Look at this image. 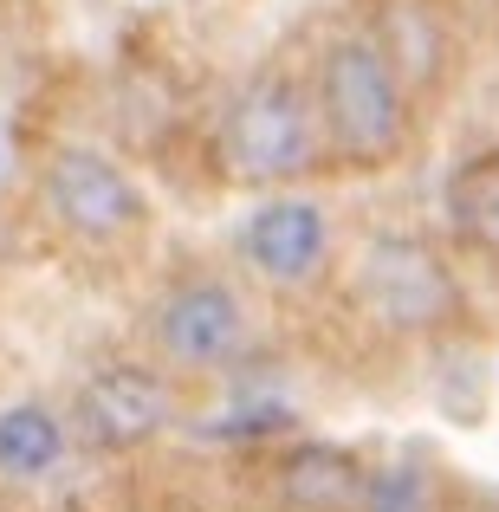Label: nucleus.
Listing matches in <instances>:
<instances>
[{"label": "nucleus", "mask_w": 499, "mask_h": 512, "mask_svg": "<svg viewBox=\"0 0 499 512\" xmlns=\"http://www.w3.org/2000/svg\"><path fill=\"white\" fill-rule=\"evenodd\" d=\"M318 117H325V150L344 163H389L409 143V78L383 52V39L344 33L318 59Z\"/></svg>", "instance_id": "obj_1"}, {"label": "nucleus", "mask_w": 499, "mask_h": 512, "mask_svg": "<svg viewBox=\"0 0 499 512\" xmlns=\"http://www.w3.org/2000/svg\"><path fill=\"white\" fill-rule=\"evenodd\" d=\"M325 156L318 91L292 72H266L227 104L221 117V169L247 188H292Z\"/></svg>", "instance_id": "obj_2"}, {"label": "nucleus", "mask_w": 499, "mask_h": 512, "mask_svg": "<svg viewBox=\"0 0 499 512\" xmlns=\"http://www.w3.org/2000/svg\"><path fill=\"white\" fill-rule=\"evenodd\" d=\"M357 299L383 331L435 338L461 325V279L422 234H370L357 253Z\"/></svg>", "instance_id": "obj_3"}, {"label": "nucleus", "mask_w": 499, "mask_h": 512, "mask_svg": "<svg viewBox=\"0 0 499 512\" xmlns=\"http://www.w3.org/2000/svg\"><path fill=\"white\" fill-rule=\"evenodd\" d=\"M46 208L59 234H72L78 247H124L150 234V195L130 182L117 156L91 143H59L46 156Z\"/></svg>", "instance_id": "obj_4"}, {"label": "nucleus", "mask_w": 499, "mask_h": 512, "mask_svg": "<svg viewBox=\"0 0 499 512\" xmlns=\"http://www.w3.org/2000/svg\"><path fill=\"white\" fill-rule=\"evenodd\" d=\"M150 338H156L169 370L221 376V370H234V363L253 350V312H247V299H240L227 279L195 273V279H175L163 299H156Z\"/></svg>", "instance_id": "obj_5"}, {"label": "nucleus", "mask_w": 499, "mask_h": 512, "mask_svg": "<svg viewBox=\"0 0 499 512\" xmlns=\"http://www.w3.org/2000/svg\"><path fill=\"white\" fill-rule=\"evenodd\" d=\"M240 260L260 286L273 292H312L331 266V214L325 201L312 195H292V188H273L266 201H253L240 214V234H234Z\"/></svg>", "instance_id": "obj_6"}, {"label": "nucleus", "mask_w": 499, "mask_h": 512, "mask_svg": "<svg viewBox=\"0 0 499 512\" xmlns=\"http://www.w3.org/2000/svg\"><path fill=\"white\" fill-rule=\"evenodd\" d=\"M182 415L175 402V383L156 363H98V370L78 383V435L98 454H137L150 441H163Z\"/></svg>", "instance_id": "obj_7"}, {"label": "nucleus", "mask_w": 499, "mask_h": 512, "mask_svg": "<svg viewBox=\"0 0 499 512\" xmlns=\"http://www.w3.org/2000/svg\"><path fill=\"white\" fill-rule=\"evenodd\" d=\"M370 461L337 441H299L273 467V512H363Z\"/></svg>", "instance_id": "obj_8"}, {"label": "nucleus", "mask_w": 499, "mask_h": 512, "mask_svg": "<svg viewBox=\"0 0 499 512\" xmlns=\"http://www.w3.org/2000/svg\"><path fill=\"white\" fill-rule=\"evenodd\" d=\"M65 448H72V435H65V422L46 402H13V409H0V480L33 487V480H46V474L65 467Z\"/></svg>", "instance_id": "obj_9"}, {"label": "nucleus", "mask_w": 499, "mask_h": 512, "mask_svg": "<svg viewBox=\"0 0 499 512\" xmlns=\"http://www.w3.org/2000/svg\"><path fill=\"white\" fill-rule=\"evenodd\" d=\"M448 221H454V234H461L474 253L499 260V156H480V163L454 169V182H448Z\"/></svg>", "instance_id": "obj_10"}, {"label": "nucleus", "mask_w": 499, "mask_h": 512, "mask_svg": "<svg viewBox=\"0 0 499 512\" xmlns=\"http://www.w3.org/2000/svg\"><path fill=\"white\" fill-rule=\"evenodd\" d=\"M363 512H448V493L435 487V474L422 461H389V467H370Z\"/></svg>", "instance_id": "obj_11"}]
</instances>
